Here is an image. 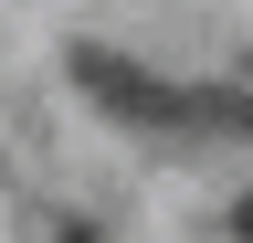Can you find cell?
<instances>
[{
  "label": "cell",
  "instance_id": "obj_1",
  "mask_svg": "<svg viewBox=\"0 0 253 243\" xmlns=\"http://www.w3.org/2000/svg\"><path fill=\"white\" fill-rule=\"evenodd\" d=\"M74 85L106 116H126V127H158V138H201L211 127V85H169V74H148V64H126V53H74Z\"/></svg>",
  "mask_w": 253,
  "mask_h": 243
},
{
  "label": "cell",
  "instance_id": "obj_2",
  "mask_svg": "<svg viewBox=\"0 0 253 243\" xmlns=\"http://www.w3.org/2000/svg\"><path fill=\"white\" fill-rule=\"evenodd\" d=\"M53 243H95V222H63V233H53Z\"/></svg>",
  "mask_w": 253,
  "mask_h": 243
},
{
  "label": "cell",
  "instance_id": "obj_3",
  "mask_svg": "<svg viewBox=\"0 0 253 243\" xmlns=\"http://www.w3.org/2000/svg\"><path fill=\"white\" fill-rule=\"evenodd\" d=\"M232 233H243V243H253V201H243V211H232Z\"/></svg>",
  "mask_w": 253,
  "mask_h": 243
}]
</instances>
